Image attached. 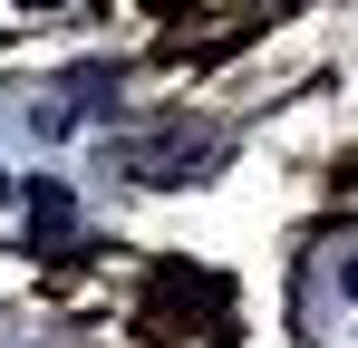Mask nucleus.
Segmentation results:
<instances>
[{
    "mask_svg": "<svg viewBox=\"0 0 358 348\" xmlns=\"http://www.w3.org/2000/svg\"><path fill=\"white\" fill-rule=\"evenodd\" d=\"M107 155H117V174H136V184H194V174L213 165V126H203V116H155V126H126Z\"/></svg>",
    "mask_w": 358,
    "mask_h": 348,
    "instance_id": "f257e3e1",
    "label": "nucleus"
},
{
    "mask_svg": "<svg viewBox=\"0 0 358 348\" xmlns=\"http://www.w3.org/2000/svg\"><path fill=\"white\" fill-rule=\"evenodd\" d=\"M339 281H349V300H358V261H349V271H339Z\"/></svg>",
    "mask_w": 358,
    "mask_h": 348,
    "instance_id": "f03ea898",
    "label": "nucleus"
},
{
    "mask_svg": "<svg viewBox=\"0 0 358 348\" xmlns=\"http://www.w3.org/2000/svg\"><path fill=\"white\" fill-rule=\"evenodd\" d=\"M20 10H49V0H20Z\"/></svg>",
    "mask_w": 358,
    "mask_h": 348,
    "instance_id": "7ed1b4c3",
    "label": "nucleus"
}]
</instances>
